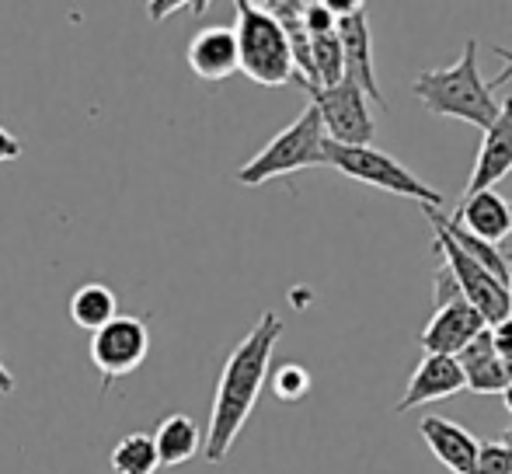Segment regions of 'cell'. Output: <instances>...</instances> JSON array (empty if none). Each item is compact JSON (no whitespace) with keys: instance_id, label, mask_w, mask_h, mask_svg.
<instances>
[{"instance_id":"cell-15","label":"cell","mask_w":512,"mask_h":474,"mask_svg":"<svg viewBox=\"0 0 512 474\" xmlns=\"http://www.w3.org/2000/svg\"><path fill=\"white\" fill-rule=\"evenodd\" d=\"M189 67L203 81H227L230 74H237V39L234 28L213 25L203 28L196 39L189 42Z\"/></svg>"},{"instance_id":"cell-30","label":"cell","mask_w":512,"mask_h":474,"mask_svg":"<svg viewBox=\"0 0 512 474\" xmlns=\"http://www.w3.org/2000/svg\"><path fill=\"white\" fill-rule=\"evenodd\" d=\"M499 443H502V447L509 450V457H512V426L506 429V433H502V440H499Z\"/></svg>"},{"instance_id":"cell-29","label":"cell","mask_w":512,"mask_h":474,"mask_svg":"<svg viewBox=\"0 0 512 474\" xmlns=\"http://www.w3.org/2000/svg\"><path fill=\"white\" fill-rule=\"evenodd\" d=\"M11 391H14V377H11V370L0 363V394H11Z\"/></svg>"},{"instance_id":"cell-7","label":"cell","mask_w":512,"mask_h":474,"mask_svg":"<svg viewBox=\"0 0 512 474\" xmlns=\"http://www.w3.org/2000/svg\"><path fill=\"white\" fill-rule=\"evenodd\" d=\"M147 353H150V328L147 318H136V314H119V318L108 321L105 328H98L91 335V363L102 373L105 387L115 377L133 373L147 359Z\"/></svg>"},{"instance_id":"cell-10","label":"cell","mask_w":512,"mask_h":474,"mask_svg":"<svg viewBox=\"0 0 512 474\" xmlns=\"http://www.w3.org/2000/svg\"><path fill=\"white\" fill-rule=\"evenodd\" d=\"M485 318H481L478 311H474L471 304H467L464 297L453 300V304L439 307L436 314H432V321L422 328V349L425 356H457L460 349L467 346L471 339H478L481 332H485Z\"/></svg>"},{"instance_id":"cell-28","label":"cell","mask_w":512,"mask_h":474,"mask_svg":"<svg viewBox=\"0 0 512 474\" xmlns=\"http://www.w3.org/2000/svg\"><path fill=\"white\" fill-rule=\"evenodd\" d=\"M178 7H185V4H171V0H157V4H147V14H150V18H154V21H161L164 14H175Z\"/></svg>"},{"instance_id":"cell-31","label":"cell","mask_w":512,"mask_h":474,"mask_svg":"<svg viewBox=\"0 0 512 474\" xmlns=\"http://www.w3.org/2000/svg\"><path fill=\"white\" fill-rule=\"evenodd\" d=\"M509 258V283H506V290H509V314H512V255H506Z\"/></svg>"},{"instance_id":"cell-22","label":"cell","mask_w":512,"mask_h":474,"mask_svg":"<svg viewBox=\"0 0 512 474\" xmlns=\"http://www.w3.org/2000/svg\"><path fill=\"white\" fill-rule=\"evenodd\" d=\"M300 21H304V32L310 35V39H317V35H331L338 25V18L324 7V0H307Z\"/></svg>"},{"instance_id":"cell-1","label":"cell","mask_w":512,"mask_h":474,"mask_svg":"<svg viewBox=\"0 0 512 474\" xmlns=\"http://www.w3.org/2000/svg\"><path fill=\"white\" fill-rule=\"evenodd\" d=\"M279 335H283V318L276 311H262L255 328L237 342L234 353L223 363L220 384H216L213 394V412H209L206 443H203V454L209 464L227 461L234 440L248 426L251 412L258 405V394H262L265 380H269V363L272 353H276Z\"/></svg>"},{"instance_id":"cell-5","label":"cell","mask_w":512,"mask_h":474,"mask_svg":"<svg viewBox=\"0 0 512 474\" xmlns=\"http://www.w3.org/2000/svg\"><path fill=\"white\" fill-rule=\"evenodd\" d=\"M324 164L335 171H342L352 182L373 185V189H384L391 196L415 199L422 206H443V192L425 185L415 171H408L401 161H394L391 154L377 147H342V143L324 140Z\"/></svg>"},{"instance_id":"cell-3","label":"cell","mask_w":512,"mask_h":474,"mask_svg":"<svg viewBox=\"0 0 512 474\" xmlns=\"http://www.w3.org/2000/svg\"><path fill=\"white\" fill-rule=\"evenodd\" d=\"M237 70L251 77L262 88H283V84H297V70H293L290 42H286L283 28L272 21V14L262 4L251 0H237Z\"/></svg>"},{"instance_id":"cell-13","label":"cell","mask_w":512,"mask_h":474,"mask_svg":"<svg viewBox=\"0 0 512 474\" xmlns=\"http://www.w3.org/2000/svg\"><path fill=\"white\" fill-rule=\"evenodd\" d=\"M457 366L464 373V387L474 394H506L509 391V373L506 363L499 359L492 346V332H481L478 339H471L457 356Z\"/></svg>"},{"instance_id":"cell-11","label":"cell","mask_w":512,"mask_h":474,"mask_svg":"<svg viewBox=\"0 0 512 474\" xmlns=\"http://www.w3.org/2000/svg\"><path fill=\"white\" fill-rule=\"evenodd\" d=\"M457 391H464V373H460L457 359L450 356H422V363L411 373V384L405 398L394 405V412L405 415L418 405H429V401L453 398Z\"/></svg>"},{"instance_id":"cell-34","label":"cell","mask_w":512,"mask_h":474,"mask_svg":"<svg viewBox=\"0 0 512 474\" xmlns=\"http://www.w3.org/2000/svg\"><path fill=\"white\" fill-rule=\"evenodd\" d=\"M509 213H512V203H509Z\"/></svg>"},{"instance_id":"cell-20","label":"cell","mask_w":512,"mask_h":474,"mask_svg":"<svg viewBox=\"0 0 512 474\" xmlns=\"http://www.w3.org/2000/svg\"><path fill=\"white\" fill-rule=\"evenodd\" d=\"M310 391V373L300 363H283L272 373V394L279 401H300Z\"/></svg>"},{"instance_id":"cell-12","label":"cell","mask_w":512,"mask_h":474,"mask_svg":"<svg viewBox=\"0 0 512 474\" xmlns=\"http://www.w3.org/2000/svg\"><path fill=\"white\" fill-rule=\"evenodd\" d=\"M453 224L464 227L467 234H474L478 241L495 244L499 248L502 241L512 231V213H509V199H502L495 189L478 192V196L460 199L457 213H453Z\"/></svg>"},{"instance_id":"cell-26","label":"cell","mask_w":512,"mask_h":474,"mask_svg":"<svg viewBox=\"0 0 512 474\" xmlns=\"http://www.w3.org/2000/svg\"><path fill=\"white\" fill-rule=\"evenodd\" d=\"M495 56H499V60L506 63V67H502V74L495 77V81H488V88H492V91L512 81V49H509V46H495Z\"/></svg>"},{"instance_id":"cell-32","label":"cell","mask_w":512,"mask_h":474,"mask_svg":"<svg viewBox=\"0 0 512 474\" xmlns=\"http://www.w3.org/2000/svg\"><path fill=\"white\" fill-rule=\"evenodd\" d=\"M502 398H506V408H509V415H512V387H509L506 394H502Z\"/></svg>"},{"instance_id":"cell-19","label":"cell","mask_w":512,"mask_h":474,"mask_svg":"<svg viewBox=\"0 0 512 474\" xmlns=\"http://www.w3.org/2000/svg\"><path fill=\"white\" fill-rule=\"evenodd\" d=\"M310 67H314V88H335L345 81L342 42L335 32L310 39Z\"/></svg>"},{"instance_id":"cell-25","label":"cell","mask_w":512,"mask_h":474,"mask_svg":"<svg viewBox=\"0 0 512 474\" xmlns=\"http://www.w3.org/2000/svg\"><path fill=\"white\" fill-rule=\"evenodd\" d=\"M18 157H21V140L14 133H7L4 126H0V164L18 161Z\"/></svg>"},{"instance_id":"cell-23","label":"cell","mask_w":512,"mask_h":474,"mask_svg":"<svg viewBox=\"0 0 512 474\" xmlns=\"http://www.w3.org/2000/svg\"><path fill=\"white\" fill-rule=\"evenodd\" d=\"M432 300H436V311L446 304H453V300H460V286L446 265H439L436 269V279H432Z\"/></svg>"},{"instance_id":"cell-24","label":"cell","mask_w":512,"mask_h":474,"mask_svg":"<svg viewBox=\"0 0 512 474\" xmlns=\"http://www.w3.org/2000/svg\"><path fill=\"white\" fill-rule=\"evenodd\" d=\"M488 332H492V346H495V353H499L502 363H512V314L509 318H502L499 325H492Z\"/></svg>"},{"instance_id":"cell-14","label":"cell","mask_w":512,"mask_h":474,"mask_svg":"<svg viewBox=\"0 0 512 474\" xmlns=\"http://www.w3.org/2000/svg\"><path fill=\"white\" fill-rule=\"evenodd\" d=\"M422 440L425 447L436 454V461L453 474H471L474 454H478V436L467 433L464 426L450 419H439V415H425L422 419Z\"/></svg>"},{"instance_id":"cell-4","label":"cell","mask_w":512,"mask_h":474,"mask_svg":"<svg viewBox=\"0 0 512 474\" xmlns=\"http://www.w3.org/2000/svg\"><path fill=\"white\" fill-rule=\"evenodd\" d=\"M324 164V126L314 105H307L283 133H276L248 164L237 168L241 185H262L269 178H283L290 171L321 168Z\"/></svg>"},{"instance_id":"cell-8","label":"cell","mask_w":512,"mask_h":474,"mask_svg":"<svg viewBox=\"0 0 512 474\" xmlns=\"http://www.w3.org/2000/svg\"><path fill=\"white\" fill-rule=\"evenodd\" d=\"M335 35L342 42V63H345V81H352L370 102L387 109V98L377 81V63H373V35L370 21H366V7L349 18H338Z\"/></svg>"},{"instance_id":"cell-33","label":"cell","mask_w":512,"mask_h":474,"mask_svg":"<svg viewBox=\"0 0 512 474\" xmlns=\"http://www.w3.org/2000/svg\"><path fill=\"white\" fill-rule=\"evenodd\" d=\"M506 373H509V387H512V363H506Z\"/></svg>"},{"instance_id":"cell-17","label":"cell","mask_w":512,"mask_h":474,"mask_svg":"<svg viewBox=\"0 0 512 474\" xmlns=\"http://www.w3.org/2000/svg\"><path fill=\"white\" fill-rule=\"evenodd\" d=\"M70 318H74L77 328L95 335L98 328H105L108 321L119 318V297L105 283H84L70 297Z\"/></svg>"},{"instance_id":"cell-6","label":"cell","mask_w":512,"mask_h":474,"mask_svg":"<svg viewBox=\"0 0 512 474\" xmlns=\"http://www.w3.org/2000/svg\"><path fill=\"white\" fill-rule=\"evenodd\" d=\"M307 95L317 116H321L324 140L342 143V147H373L377 126H373L370 116V98L356 84L342 81L335 88H314Z\"/></svg>"},{"instance_id":"cell-27","label":"cell","mask_w":512,"mask_h":474,"mask_svg":"<svg viewBox=\"0 0 512 474\" xmlns=\"http://www.w3.org/2000/svg\"><path fill=\"white\" fill-rule=\"evenodd\" d=\"M324 7H328L335 18H349V14H356V11H363V0H324Z\"/></svg>"},{"instance_id":"cell-9","label":"cell","mask_w":512,"mask_h":474,"mask_svg":"<svg viewBox=\"0 0 512 474\" xmlns=\"http://www.w3.org/2000/svg\"><path fill=\"white\" fill-rule=\"evenodd\" d=\"M509 171H512V98H506V102L499 105V119H495L492 126L485 129V136H481L478 161H474L464 199L495 189Z\"/></svg>"},{"instance_id":"cell-21","label":"cell","mask_w":512,"mask_h":474,"mask_svg":"<svg viewBox=\"0 0 512 474\" xmlns=\"http://www.w3.org/2000/svg\"><path fill=\"white\" fill-rule=\"evenodd\" d=\"M471 474H512V457L499 440H481Z\"/></svg>"},{"instance_id":"cell-16","label":"cell","mask_w":512,"mask_h":474,"mask_svg":"<svg viewBox=\"0 0 512 474\" xmlns=\"http://www.w3.org/2000/svg\"><path fill=\"white\" fill-rule=\"evenodd\" d=\"M150 436H154L157 461H161V468H178V464L192 461V457L199 454V443H203V436H199V426L189 419V415H182V412L161 419L157 433H150Z\"/></svg>"},{"instance_id":"cell-18","label":"cell","mask_w":512,"mask_h":474,"mask_svg":"<svg viewBox=\"0 0 512 474\" xmlns=\"http://www.w3.org/2000/svg\"><path fill=\"white\" fill-rule=\"evenodd\" d=\"M161 468L157 447L150 433H129L112 447V471L115 474H154Z\"/></svg>"},{"instance_id":"cell-2","label":"cell","mask_w":512,"mask_h":474,"mask_svg":"<svg viewBox=\"0 0 512 474\" xmlns=\"http://www.w3.org/2000/svg\"><path fill=\"white\" fill-rule=\"evenodd\" d=\"M415 98L425 105V112L443 119L471 122L485 133L495 119H499V102H495L492 88L481 77L478 63V39H467L464 56L453 67L422 70L411 84Z\"/></svg>"}]
</instances>
